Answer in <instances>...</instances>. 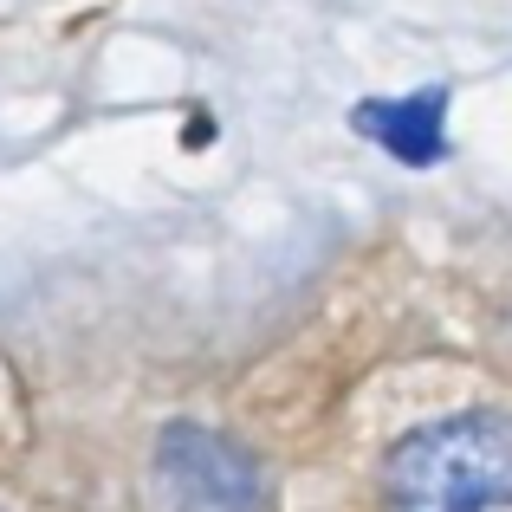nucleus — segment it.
<instances>
[{
  "label": "nucleus",
  "instance_id": "nucleus-1",
  "mask_svg": "<svg viewBox=\"0 0 512 512\" xmlns=\"http://www.w3.org/2000/svg\"><path fill=\"white\" fill-rule=\"evenodd\" d=\"M512 506V422L454 415L389 454V512H500Z\"/></svg>",
  "mask_w": 512,
  "mask_h": 512
},
{
  "label": "nucleus",
  "instance_id": "nucleus-2",
  "mask_svg": "<svg viewBox=\"0 0 512 512\" xmlns=\"http://www.w3.org/2000/svg\"><path fill=\"white\" fill-rule=\"evenodd\" d=\"M156 487L169 512H260L253 461L208 428H169L156 454Z\"/></svg>",
  "mask_w": 512,
  "mask_h": 512
},
{
  "label": "nucleus",
  "instance_id": "nucleus-3",
  "mask_svg": "<svg viewBox=\"0 0 512 512\" xmlns=\"http://www.w3.org/2000/svg\"><path fill=\"white\" fill-rule=\"evenodd\" d=\"M441 91H415V98H370L357 111V130L370 143H383L389 156H402V163H435L441 150H448V137H441Z\"/></svg>",
  "mask_w": 512,
  "mask_h": 512
}]
</instances>
